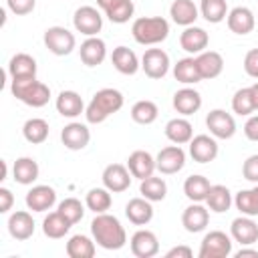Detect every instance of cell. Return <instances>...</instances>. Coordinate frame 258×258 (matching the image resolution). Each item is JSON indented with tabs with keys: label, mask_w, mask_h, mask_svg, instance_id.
Wrapping results in <instances>:
<instances>
[{
	"label": "cell",
	"mask_w": 258,
	"mask_h": 258,
	"mask_svg": "<svg viewBox=\"0 0 258 258\" xmlns=\"http://www.w3.org/2000/svg\"><path fill=\"white\" fill-rule=\"evenodd\" d=\"M91 234H93V240L97 242V246L105 248V250H121L127 242V232L125 228L121 226V222L103 212V214H97L91 222Z\"/></svg>",
	"instance_id": "6da1fadb"
},
{
	"label": "cell",
	"mask_w": 258,
	"mask_h": 258,
	"mask_svg": "<svg viewBox=\"0 0 258 258\" xmlns=\"http://www.w3.org/2000/svg\"><path fill=\"white\" fill-rule=\"evenodd\" d=\"M123 103H125V99H123L121 91H117L113 87H105V89H101L93 95V99L85 107V117H87L89 123L99 125L107 117H111L113 113L121 111Z\"/></svg>",
	"instance_id": "7a4b0ae2"
},
{
	"label": "cell",
	"mask_w": 258,
	"mask_h": 258,
	"mask_svg": "<svg viewBox=\"0 0 258 258\" xmlns=\"http://www.w3.org/2000/svg\"><path fill=\"white\" fill-rule=\"evenodd\" d=\"M131 34L135 42L143 46L159 44L169 36V22L163 16H141L133 20L131 24Z\"/></svg>",
	"instance_id": "3957f363"
},
{
	"label": "cell",
	"mask_w": 258,
	"mask_h": 258,
	"mask_svg": "<svg viewBox=\"0 0 258 258\" xmlns=\"http://www.w3.org/2000/svg\"><path fill=\"white\" fill-rule=\"evenodd\" d=\"M10 91L12 95L22 101L28 107H44L50 101V89L48 85L36 81V77H28V79H12L10 83Z\"/></svg>",
	"instance_id": "277c9868"
},
{
	"label": "cell",
	"mask_w": 258,
	"mask_h": 258,
	"mask_svg": "<svg viewBox=\"0 0 258 258\" xmlns=\"http://www.w3.org/2000/svg\"><path fill=\"white\" fill-rule=\"evenodd\" d=\"M42 40H44V46H46L52 54H56V56H67V54H71L73 48L77 46L75 34H73L69 28H64V26H48V28L44 30Z\"/></svg>",
	"instance_id": "5b68a950"
},
{
	"label": "cell",
	"mask_w": 258,
	"mask_h": 258,
	"mask_svg": "<svg viewBox=\"0 0 258 258\" xmlns=\"http://www.w3.org/2000/svg\"><path fill=\"white\" fill-rule=\"evenodd\" d=\"M232 254V236L222 230H212L200 244V258H226Z\"/></svg>",
	"instance_id": "8992f818"
},
{
	"label": "cell",
	"mask_w": 258,
	"mask_h": 258,
	"mask_svg": "<svg viewBox=\"0 0 258 258\" xmlns=\"http://www.w3.org/2000/svg\"><path fill=\"white\" fill-rule=\"evenodd\" d=\"M73 26L85 36H97L103 28V16L95 6H81L73 14Z\"/></svg>",
	"instance_id": "52a82bcc"
},
{
	"label": "cell",
	"mask_w": 258,
	"mask_h": 258,
	"mask_svg": "<svg viewBox=\"0 0 258 258\" xmlns=\"http://www.w3.org/2000/svg\"><path fill=\"white\" fill-rule=\"evenodd\" d=\"M206 127L210 129V135H214L216 139H230L236 133V121L224 109H212L206 117Z\"/></svg>",
	"instance_id": "ba28073f"
},
{
	"label": "cell",
	"mask_w": 258,
	"mask_h": 258,
	"mask_svg": "<svg viewBox=\"0 0 258 258\" xmlns=\"http://www.w3.org/2000/svg\"><path fill=\"white\" fill-rule=\"evenodd\" d=\"M141 69L149 79H163L169 71V54L163 48H147L141 56Z\"/></svg>",
	"instance_id": "9c48e42d"
},
{
	"label": "cell",
	"mask_w": 258,
	"mask_h": 258,
	"mask_svg": "<svg viewBox=\"0 0 258 258\" xmlns=\"http://www.w3.org/2000/svg\"><path fill=\"white\" fill-rule=\"evenodd\" d=\"M155 165H157V171L163 175L177 173L185 165V151L179 145H167L157 153Z\"/></svg>",
	"instance_id": "30bf717a"
},
{
	"label": "cell",
	"mask_w": 258,
	"mask_h": 258,
	"mask_svg": "<svg viewBox=\"0 0 258 258\" xmlns=\"http://www.w3.org/2000/svg\"><path fill=\"white\" fill-rule=\"evenodd\" d=\"M101 179H103V185H105L109 191L121 194V191L129 189L133 175H131L129 167H125V165H121V163H109V165L103 169Z\"/></svg>",
	"instance_id": "8fae6325"
},
{
	"label": "cell",
	"mask_w": 258,
	"mask_h": 258,
	"mask_svg": "<svg viewBox=\"0 0 258 258\" xmlns=\"http://www.w3.org/2000/svg\"><path fill=\"white\" fill-rule=\"evenodd\" d=\"M230 236L234 242L242 246H252L258 242V224L252 220V216H238L230 224Z\"/></svg>",
	"instance_id": "7c38bea8"
},
{
	"label": "cell",
	"mask_w": 258,
	"mask_h": 258,
	"mask_svg": "<svg viewBox=\"0 0 258 258\" xmlns=\"http://www.w3.org/2000/svg\"><path fill=\"white\" fill-rule=\"evenodd\" d=\"M60 141H62V145H64L67 149H71V151H81V149H85V147L89 145V141H91V131H89V127H87L85 123L73 121V123H69V125L62 127V131H60Z\"/></svg>",
	"instance_id": "4fadbf2b"
},
{
	"label": "cell",
	"mask_w": 258,
	"mask_h": 258,
	"mask_svg": "<svg viewBox=\"0 0 258 258\" xmlns=\"http://www.w3.org/2000/svg\"><path fill=\"white\" fill-rule=\"evenodd\" d=\"M189 155L196 163H210L218 157V141L214 135H196L189 141Z\"/></svg>",
	"instance_id": "5bb4252c"
},
{
	"label": "cell",
	"mask_w": 258,
	"mask_h": 258,
	"mask_svg": "<svg viewBox=\"0 0 258 258\" xmlns=\"http://www.w3.org/2000/svg\"><path fill=\"white\" fill-rule=\"evenodd\" d=\"M26 208L32 212H48L56 204V191L50 185H32L26 191Z\"/></svg>",
	"instance_id": "9a60e30c"
},
{
	"label": "cell",
	"mask_w": 258,
	"mask_h": 258,
	"mask_svg": "<svg viewBox=\"0 0 258 258\" xmlns=\"http://www.w3.org/2000/svg\"><path fill=\"white\" fill-rule=\"evenodd\" d=\"M208 224H210V212H208V208L202 206V202H191L181 214V226L189 234L204 232L208 228Z\"/></svg>",
	"instance_id": "2e32d148"
},
{
	"label": "cell",
	"mask_w": 258,
	"mask_h": 258,
	"mask_svg": "<svg viewBox=\"0 0 258 258\" xmlns=\"http://www.w3.org/2000/svg\"><path fill=\"white\" fill-rule=\"evenodd\" d=\"M131 254L137 258H151L159 252V240L151 230H137L131 240Z\"/></svg>",
	"instance_id": "e0dca14e"
},
{
	"label": "cell",
	"mask_w": 258,
	"mask_h": 258,
	"mask_svg": "<svg viewBox=\"0 0 258 258\" xmlns=\"http://www.w3.org/2000/svg\"><path fill=\"white\" fill-rule=\"evenodd\" d=\"M127 167H129L131 175L137 177L139 181L145 179V177H149V175H153V171L157 169L155 157H153L149 151H145V149H135V151L127 157Z\"/></svg>",
	"instance_id": "ac0fdd59"
},
{
	"label": "cell",
	"mask_w": 258,
	"mask_h": 258,
	"mask_svg": "<svg viewBox=\"0 0 258 258\" xmlns=\"http://www.w3.org/2000/svg\"><path fill=\"white\" fill-rule=\"evenodd\" d=\"M226 22H228V28L234 32V34H248V32H252L254 30V26H256V16H254V12L250 10V8H246V6H236V8H232L230 12H228V16H226Z\"/></svg>",
	"instance_id": "d6986e66"
},
{
	"label": "cell",
	"mask_w": 258,
	"mask_h": 258,
	"mask_svg": "<svg viewBox=\"0 0 258 258\" xmlns=\"http://www.w3.org/2000/svg\"><path fill=\"white\" fill-rule=\"evenodd\" d=\"M208 42H210V36L204 28L200 26H185L183 32L179 34V46L189 52V54H200L208 48Z\"/></svg>",
	"instance_id": "ffe728a7"
},
{
	"label": "cell",
	"mask_w": 258,
	"mask_h": 258,
	"mask_svg": "<svg viewBox=\"0 0 258 258\" xmlns=\"http://www.w3.org/2000/svg\"><path fill=\"white\" fill-rule=\"evenodd\" d=\"M79 54H81L83 64H87V67H97V64H101V62L107 58V44H105V40L99 38V36H87V40L81 42Z\"/></svg>",
	"instance_id": "44dd1931"
},
{
	"label": "cell",
	"mask_w": 258,
	"mask_h": 258,
	"mask_svg": "<svg viewBox=\"0 0 258 258\" xmlns=\"http://www.w3.org/2000/svg\"><path fill=\"white\" fill-rule=\"evenodd\" d=\"M171 103H173V109L179 115L187 117V115H194V113L200 111V107H202V95L196 89H191V87H183V89H179V91L173 93V101Z\"/></svg>",
	"instance_id": "7402d4cb"
},
{
	"label": "cell",
	"mask_w": 258,
	"mask_h": 258,
	"mask_svg": "<svg viewBox=\"0 0 258 258\" xmlns=\"http://www.w3.org/2000/svg\"><path fill=\"white\" fill-rule=\"evenodd\" d=\"M196 64H198L202 81L204 79H216L224 71V58L216 50H204V52L196 54Z\"/></svg>",
	"instance_id": "603a6c76"
},
{
	"label": "cell",
	"mask_w": 258,
	"mask_h": 258,
	"mask_svg": "<svg viewBox=\"0 0 258 258\" xmlns=\"http://www.w3.org/2000/svg\"><path fill=\"white\" fill-rule=\"evenodd\" d=\"M54 107H56L58 115H62L67 119H75L81 113H85V103L77 91H60L54 101Z\"/></svg>",
	"instance_id": "cb8c5ba5"
},
{
	"label": "cell",
	"mask_w": 258,
	"mask_h": 258,
	"mask_svg": "<svg viewBox=\"0 0 258 258\" xmlns=\"http://www.w3.org/2000/svg\"><path fill=\"white\" fill-rule=\"evenodd\" d=\"M125 216H127V220H129L131 224H135V226H145V224H149L151 218H153V206H151V202L145 200L143 196H141V198H133V200H129L127 206H125Z\"/></svg>",
	"instance_id": "d4e9b609"
},
{
	"label": "cell",
	"mask_w": 258,
	"mask_h": 258,
	"mask_svg": "<svg viewBox=\"0 0 258 258\" xmlns=\"http://www.w3.org/2000/svg\"><path fill=\"white\" fill-rule=\"evenodd\" d=\"M8 234L14 240H28L34 234V220L28 212L18 210L8 218Z\"/></svg>",
	"instance_id": "484cf974"
},
{
	"label": "cell",
	"mask_w": 258,
	"mask_h": 258,
	"mask_svg": "<svg viewBox=\"0 0 258 258\" xmlns=\"http://www.w3.org/2000/svg\"><path fill=\"white\" fill-rule=\"evenodd\" d=\"M169 16L179 26H191L200 18V8L194 0H173L169 6Z\"/></svg>",
	"instance_id": "4316f807"
},
{
	"label": "cell",
	"mask_w": 258,
	"mask_h": 258,
	"mask_svg": "<svg viewBox=\"0 0 258 258\" xmlns=\"http://www.w3.org/2000/svg\"><path fill=\"white\" fill-rule=\"evenodd\" d=\"M111 62H113V67H115L121 75H135V73L141 69V62H139L137 54H135L131 48H127V46H117V48H113Z\"/></svg>",
	"instance_id": "83f0119b"
},
{
	"label": "cell",
	"mask_w": 258,
	"mask_h": 258,
	"mask_svg": "<svg viewBox=\"0 0 258 258\" xmlns=\"http://www.w3.org/2000/svg\"><path fill=\"white\" fill-rule=\"evenodd\" d=\"M165 137L175 143V145H183V143H189L191 137H194V127L191 123L185 119V117H175V119H169L165 123Z\"/></svg>",
	"instance_id": "f1b7e54d"
},
{
	"label": "cell",
	"mask_w": 258,
	"mask_h": 258,
	"mask_svg": "<svg viewBox=\"0 0 258 258\" xmlns=\"http://www.w3.org/2000/svg\"><path fill=\"white\" fill-rule=\"evenodd\" d=\"M38 173H40V167L32 157H18L12 165L14 181L20 185H32L38 179Z\"/></svg>",
	"instance_id": "f546056e"
},
{
	"label": "cell",
	"mask_w": 258,
	"mask_h": 258,
	"mask_svg": "<svg viewBox=\"0 0 258 258\" xmlns=\"http://www.w3.org/2000/svg\"><path fill=\"white\" fill-rule=\"evenodd\" d=\"M8 75L12 79H28V77H36V60L26 54V52H18L10 58L8 62Z\"/></svg>",
	"instance_id": "4dcf8cb0"
},
{
	"label": "cell",
	"mask_w": 258,
	"mask_h": 258,
	"mask_svg": "<svg viewBox=\"0 0 258 258\" xmlns=\"http://www.w3.org/2000/svg\"><path fill=\"white\" fill-rule=\"evenodd\" d=\"M206 204H208V210H212L216 214H224L234 204V198H232V194H230V189L226 185L216 183V185L210 187L208 198H206Z\"/></svg>",
	"instance_id": "1f68e13d"
},
{
	"label": "cell",
	"mask_w": 258,
	"mask_h": 258,
	"mask_svg": "<svg viewBox=\"0 0 258 258\" xmlns=\"http://www.w3.org/2000/svg\"><path fill=\"white\" fill-rule=\"evenodd\" d=\"M210 187H212L210 179L200 173H194V175L185 177V181H183V194L189 202H206Z\"/></svg>",
	"instance_id": "d6a6232c"
},
{
	"label": "cell",
	"mask_w": 258,
	"mask_h": 258,
	"mask_svg": "<svg viewBox=\"0 0 258 258\" xmlns=\"http://www.w3.org/2000/svg\"><path fill=\"white\" fill-rule=\"evenodd\" d=\"M71 222L56 210V212H50L48 216H44L42 220V232L46 238H52V240H58V238H64V234H69L71 230Z\"/></svg>",
	"instance_id": "836d02e7"
},
{
	"label": "cell",
	"mask_w": 258,
	"mask_h": 258,
	"mask_svg": "<svg viewBox=\"0 0 258 258\" xmlns=\"http://www.w3.org/2000/svg\"><path fill=\"white\" fill-rule=\"evenodd\" d=\"M173 77H175L177 83H183V85H196V83H200L202 77H200V71H198V64H196V58L194 56L179 58L173 64Z\"/></svg>",
	"instance_id": "e575fe53"
},
{
	"label": "cell",
	"mask_w": 258,
	"mask_h": 258,
	"mask_svg": "<svg viewBox=\"0 0 258 258\" xmlns=\"http://www.w3.org/2000/svg\"><path fill=\"white\" fill-rule=\"evenodd\" d=\"M95 252V240H91L85 234H75L67 242V256L71 258H93Z\"/></svg>",
	"instance_id": "d590c367"
},
{
	"label": "cell",
	"mask_w": 258,
	"mask_h": 258,
	"mask_svg": "<svg viewBox=\"0 0 258 258\" xmlns=\"http://www.w3.org/2000/svg\"><path fill=\"white\" fill-rule=\"evenodd\" d=\"M139 194L149 200V202H161L165 200L167 196V183L163 177H155V175H149L145 179H141L139 183Z\"/></svg>",
	"instance_id": "8d00e7d4"
},
{
	"label": "cell",
	"mask_w": 258,
	"mask_h": 258,
	"mask_svg": "<svg viewBox=\"0 0 258 258\" xmlns=\"http://www.w3.org/2000/svg\"><path fill=\"white\" fill-rule=\"evenodd\" d=\"M48 131H50L48 123H46L44 119H40V117H32V119H28V121L22 125V135H24V139H26L28 143H32V145L44 143L46 137H48Z\"/></svg>",
	"instance_id": "74e56055"
},
{
	"label": "cell",
	"mask_w": 258,
	"mask_h": 258,
	"mask_svg": "<svg viewBox=\"0 0 258 258\" xmlns=\"http://www.w3.org/2000/svg\"><path fill=\"white\" fill-rule=\"evenodd\" d=\"M111 204H113V198H111V191H109L105 185H103V187H93V189H89L87 196H85V206H87L91 212H95V214L107 212V210L111 208Z\"/></svg>",
	"instance_id": "f35d334b"
},
{
	"label": "cell",
	"mask_w": 258,
	"mask_h": 258,
	"mask_svg": "<svg viewBox=\"0 0 258 258\" xmlns=\"http://www.w3.org/2000/svg\"><path fill=\"white\" fill-rule=\"evenodd\" d=\"M234 206L244 216H258V183L252 189H240L234 198Z\"/></svg>",
	"instance_id": "ab89813d"
},
{
	"label": "cell",
	"mask_w": 258,
	"mask_h": 258,
	"mask_svg": "<svg viewBox=\"0 0 258 258\" xmlns=\"http://www.w3.org/2000/svg\"><path fill=\"white\" fill-rule=\"evenodd\" d=\"M200 14L204 20L218 24L228 16V4L226 0H200Z\"/></svg>",
	"instance_id": "60d3db41"
},
{
	"label": "cell",
	"mask_w": 258,
	"mask_h": 258,
	"mask_svg": "<svg viewBox=\"0 0 258 258\" xmlns=\"http://www.w3.org/2000/svg\"><path fill=\"white\" fill-rule=\"evenodd\" d=\"M157 115H159L157 105L147 99H141L131 107V119L139 125H151L157 119Z\"/></svg>",
	"instance_id": "b9f144b4"
},
{
	"label": "cell",
	"mask_w": 258,
	"mask_h": 258,
	"mask_svg": "<svg viewBox=\"0 0 258 258\" xmlns=\"http://www.w3.org/2000/svg\"><path fill=\"white\" fill-rule=\"evenodd\" d=\"M232 111L240 117H248L252 115L256 109H254V103H252V95H250V87H242L234 93L232 97Z\"/></svg>",
	"instance_id": "7bdbcfd3"
},
{
	"label": "cell",
	"mask_w": 258,
	"mask_h": 258,
	"mask_svg": "<svg viewBox=\"0 0 258 258\" xmlns=\"http://www.w3.org/2000/svg\"><path fill=\"white\" fill-rule=\"evenodd\" d=\"M58 212L71 222V224H77L83 220L85 216V206L81 204V200L77 198H64L60 204H58Z\"/></svg>",
	"instance_id": "ee69618b"
},
{
	"label": "cell",
	"mask_w": 258,
	"mask_h": 258,
	"mask_svg": "<svg viewBox=\"0 0 258 258\" xmlns=\"http://www.w3.org/2000/svg\"><path fill=\"white\" fill-rule=\"evenodd\" d=\"M133 12H135L133 0H123V2H119L117 6H113L111 10H107L105 16H107L113 24H125V22H129V18L133 16Z\"/></svg>",
	"instance_id": "f6af8a7d"
},
{
	"label": "cell",
	"mask_w": 258,
	"mask_h": 258,
	"mask_svg": "<svg viewBox=\"0 0 258 258\" xmlns=\"http://www.w3.org/2000/svg\"><path fill=\"white\" fill-rule=\"evenodd\" d=\"M242 175H244V179L258 183V153L246 157V161L242 163Z\"/></svg>",
	"instance_id": "bcb514c9"
},
{
	"label": "cell",
	"mask_w": 258,
	"mask_h": 258,
	"mask_svg": "<svg viewBox=\"0 0 258 258\" xmlns=\"http://www.w3.org/2000/svg\"><path fill=\"white\" fill-rule=\"evenodd\" d=\"M6 6L12 14L16 16H24V14H30L36 6V0H6Z\"/></svg>",
	"instance_id": "7dc6e473"
},
{
	"label": "cell",
	"mask_w": 258,
	"mask_h": 258,
	"mask_svg": "<svg viewBox=\"0 0 258 258\" xmlns=\"http://www.w3.org/2000/svg\"><path fill=\"white\" fill-rule=\"evenodd\" d=\"M244 71L248 77L258 79V48H252L244 56Z\"/></svg>",
	"instance_id": "c3c4849f"
},
{
	"label": "cell",
	"mask_w": 258,
	"mask_h": 258,
	"mask_svg": "<svg viewBox=\"0 0 258 258\" xmlns=\"http://www.w3.org/2000/svg\"><path fill=\"white\" fill-rule=\"evenodd\" d=\"M244 135L250 141H258V115H250L244 123Z\"/></svg>",
	"instance_id": "681fc988"
},
{
	"label": "cell",
	"mask_w": 258,
	"mask_h": 258,
	"mask_svg": "<svg viewBox=\"0 0 258 258\" xmlns=\"http://www.w3.org/2000/svg\"><path fill=\"white\" fill-rule=\"evenodd\" d=\"M14 204V196L8 187H0V214H8Z\"/></svg>",
	"instance_id": "f907efd6"
},
{
	"label": "cell",
	"mask_w": 258,
	"mask_h": 258,
	"mask_svg": "<svg viewBox=\"0 0 258 258\" xmlns=\"http://www.w3.org/2000/svg\"><path fill=\"white\" fill-rule=\"evenodd\" d=\"M194 256V250L189 246H173L165 252V258H191Z\"/></svg>",
	"instance_id": "816d5d0a"
},
{
	"label": "cell",
	"mask_w": 258,
	"mask_h": 258,
	"mask_svg": "<svg viewBox=\"0 0 258 258\" xmlns=\"http://www.w3.org/2000/svg\"><path fill=\"white\" fill-rule=\"evenodd\" d=\"M234 256H236V258H248V256H250V258H258V250H254V248H246V246H244V248H240Z\"/></svg>",
	"instance_id": "f5cc1de1"
},
{
	"label": "cell",
	"mask_w": 258,
	"mask_h": 258,
	"mask_svg": "<svg viewBox=\"0 0 258 258\" xmlns=\"http://www.w3.org/2000/svg\"><path fill=\"white\" fill-rule=\"evenodd\" d=\"M119 2H123V0H97V6H99L103 12H107V10H111L113 6H117Z\"/></svg>",
	"instance_id": "db71d44e"
},
{
	"label": "cell",
	"mask_w": 258,
	"mask_h": 258,
	"mask_svg": "<svg viewBox=\"0 0 258 258\" xmlns=\"http://www.w3.org/2000/svg\"><path fill=\"white\" fill-rule=\"evenodd\" d=\"M250 95H252V103H254V109L258 111V81L254 85H250Z\"/></svg>",
	"instance_id": "11a10c76"
}]
</instances>
